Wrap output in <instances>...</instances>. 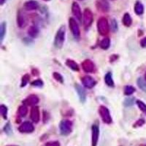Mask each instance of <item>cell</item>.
Here are the masks:
<instances>
[{"instance_id": "8fae6325", "label": "cell", "mask_w": 146, "mask_h": 146, "mask_svg": "<svg viewBox=\"0 0 146 146\" xmlns=\"http://www.w3.org/2000/svg\"><path fill=\"white\" fill-rule=\"evenodd\" d=\"M81 83L85 88L91 89L96 86V81L90 75H85L81 78Z\"/></svg>"}, {"instance_id": "3957f363", "label": "cell", "mask_w": 146, "mask_h": 146, "mask_svg": "<svg viewBox=\"0 0 146 146\" xmlns=\"http://www.w3.org/2000/svg\"><path fill=\"white\" fill-rule=\"evenodd\" d=\"M73 123L70 120H62L59 123V130L61 135L67 136L72 131Z\"/></svg>"}, {"instance_id": "9c48e42d", "label": "cell", "mask_w": 146, "mask_h": 146, "mask_svg": "<svg viewBox=\"0 0 146 146\" xmlns=\"http://www.w3.org/2000/svg\"><path fill=\"white\" fill-rule=\"evenodd\" d=\"M100 136V128L97 125L94 124L91 126V146H97Z\"/></svg>"}, {"instance_id": "7c38bea8", "label": "cell", "mask_w": 146, "mask_h": 146, "mask_svg": "<svg viewBox=\"0 0 146 146\" xmlns=\"http://www.w3.org/2000/svg\"><path fill=\"white\" fill-rule=\"evenodd\" d=\"M40 102L39 100V97L36 95L35 94H31L29 96H28L25 100L23 101V105L28 106H36V105H37Z\"/></svg>"}, {"instance_id": "277c9868", "label": "cell", "mask_w": 146, "mask_h": 146, "mask_svg": "<svg viewBox=\"0 0 146 146\" xmlns=\"http://www.w3.org/2000/svg\"><path fill=\"white\" fill-rule=\"evenodd\" d=\"M98 112L104 123H107V124H110L113 122L111 115H110V110L107 107L104 106V105H101L99 108Z\"/></svg>"}, {"instance_id": "e0dca14e", "label": "cell", "mask_w": 146, "mask_h": 146, "mask_svg": "<svg viewBox=\"0 0 146 146\" xmlns=\"http://www.w3.org/2000/svg\"><path fill=\"white\" fill-rule=\"evenodd\" d=\"M75 88L77 93H78V97H79L80 102L84 103L86 100V92L85 89L79 84H75Z\"/></svg>"}, {"instance_id": "f35d334b", "label": "cell", "mask_w": 146, "mask_h": 146, "mask_svg": "<svg viewBox=\"0 0 146 146\" xmlns=\"http://www.w3.org/2000/svg\"><path fill=\"white\" fill-rule=\"evenodd\" d=\"M140 45H141V47H143V48H146V36H145L144 38H143L140 40Z\"/></svg>"}, {"instance_id": "7a4b0ae2", "label": "cell", "mask_w": 146, "mask_h": 146, "mask_svg": "<svg viewBox=\"0 0 146 146\" xmlns=\"http://www.w3.org/2000/svg\"><path fill=\"white\" fill-rule=\"evenodd\" d=\"M65 35H66V28L64 26H62L57 31L55 36L54 46L57 49H62L65 41Z\"/></svg>"}, {"instance_id": "d590c367", "label": "cell", "mask_w": 146, "mask_h": 146, "mask_svg": "<svg viewBox=\"0 0 146 146\" xmlns=\"http://www.w3.org/2000/svg\"><path fill=\"white\" fill-rule=\"evenodd\" d=\"M118 22L116 21L115 19H113V20L111 21V24H110V29H111L112 31H113L114 32L118 31Z\"/></svg>"}, {"instance_id": "44dd1931", "label": "cell", "mask_w": 146, "mask_h": 146, "mask_svg": "<svg viewBox=\"0 0 146 146\" xmlns=\"http://www.w3.org/2000/svg\"><path fill=\"white\" fill-rule=\"evenodd\" d=\"M134 10H135V13L137 15H143V13H144V6L139 1H137L135 5Z\"/></svg>"}, {"instance_id": "f546056e", "label": "cell", "mask_w": 146, "mask_h": 146, "mask_svg": "<svg viewBox=\"0 0 146 146\" xmlns=\"http://www.w3.org/2000/svg\"><path fill=\"white\" fill-rule=\"evenodd\" d=\"M53 77L55 79V80H56L57 82L60 83H64V78L60 73L55 72L53 73Z\"/></svg>"}, {"instance_id": "8d00e7d4", "label": "cell", "mask_w": 146, "mask_h": 146, "mask_svg": "<svg viewBox=\"0 0 146 146\" xmlns=\"http://www.w3.org/2000/svg\"><path fill=\"white\" fill-rule=\"evenodd\" d=\"M45 146H61V144L58 141H50L47 142Z\"/></svg>"}, {"instance_id": "5bb4252c", "label": "cell", "mask_w": 146, "mask_h": 146, "mask_svg": "<svg viewBox=\"0 0 146 146\" xmlns=\"http://www.w3.org/2000/svg\"><path fill=\"white\" fill-rule=\"evenodd\" d=\"M30 119L32 122L37 123L40 120V109L37 106H34L31 108L30 111Z\"/></svg>"}, {"instance_id": "603a6c76", "label": "cell", "mask_w": 146, "mask_h": 146, "mask_svg": "<svg viewBox=\"0 0 146 146\" xmlns=\"http://www.w3.org/2000/svg\"><path fill=\"white\" fill-rule=\"evenodd\" d=\"M110 46V40L109 37H105L100 42V47L103 50H108Z\"/></svg>"}, {"instance_id": "8992f818", "label": "cell", "mask_w": 146, "mask_h": 146, "mask_svg": "<svg viewBox=\"0 0 146 146\" xmlns=\"http://www.w3.org/2000/svg\"><path fill=\"white\" fill-rule=\"evenodd\" d=\"M94 15L93 13L89 8H86L83 12V23L86 28H88L93 23Z\"/></svg>"}, {"instance_id": "6da1fadb", "label": "cell", "mask_w": 146, "mask_h": 146, "mask_svg": "<svg viewBox=\"0 0 146 146\" xmlns=\"http://www.w3.org/2000/svg\"><path fill=\"white\" fill-rule=\"evenodd\" d=\"M96 28L100 35L102 36L108 35L110 30V26L108 19L105 17H101L99 18L96 23Z\"/></svg>"}, {"instance_id": "7402d4cb", "label": "cell", "mask_w": 146, "mask_h": 146, "mask_svg": "<svg viewBox=\"0 0 146 146\" xmlns=\"http://www.w3.org/2000/svg\"><path fill=\"white\" fill-rule=\"evenodd\" d=\"M105 83L109 87H114L115 83L113 79V75L111 72H108L105 76Z\"/></svg>"}, {"instance_id": "4dcf8cb0", "label": "cell", "mask_w": 146, "mask_h": 146, "mask_svg": "<svg viewBox=\"0 0 146 146\" xmlns=\"http://www.w3.org/2000/svg\"><path fill=\"white\" fill-rule=\"evenodd\" d=\"M30 80V76L29 74H26L22 77L21 79V87H25L28 82Z\"/></svg>"}, {"instance_id": "4fadbf2b", "label": "cell", "mask_w": 146, "mask_h": 146, "mask_svg": "<svg viewBox=\"0 0 146 146\" xmlns=\"http://www.w3.org/2000/svg\"><path fill=\"white\" fill-rule=\"evenodd\" d=\"M17 25L20 29H23L27 26V19L26 18L25 15L21 10H19L17 13L16 17Z\"/></svg>"}, {"instance_id": "9a60e30c", "label": "cell", "mask_w": 146, "mask_h": 146, "mask_svg": "<svg viewBox=\"0 0 146 146\" xmlns=\"http://www.w3.org/2000/svg\"><path fill=\"white\" fill-rule=\"evenodd\" d=\"M72 13L78 19V21H82V18H83V14H82V11L81 9H80V5H78L77 2H74L72 5Z\"/></svg>"}, {"instance_id": "d6a6232c", "label": "cell", "mask_w": 146, "mask_h": 146, "mask_svg": "<svg viewBox=\"0 0 146 146\" xmlns=\"http://www.w3.org/2000/svg\"><path fill=\"white\" fill-rule=\"evenodd\" d=\"M31 85L34 87H37V88H41V87L43 86L44 83L43 81L41 80V79H37V80H35L34 81H32L31 83Z\"/></svg>"}, {"instance_id": "52a82bcc", "label": "cell", "mask_w": 146, "mask_h": 146, "mask_svg": "<svg viewBox=\"0 0 146 146\" xmlns=\"http://www.w3.org/2000/svg\"><path fill=\"white\" fill-rule=\"evenodd\" d=\"M18 131L23 134H29L35 131V126L30 121H25L18 126Z\"/></svg>"}, {"instance_id": "b9f144b4", "label": "cell", "mask_w": 146, "mask_h": 146, "mask_svg": "<svg viewBox=\"0 0 146 146\" xmlns=\"http://www.w3.org/2000/svg\"><path fill=\"white\" fill-rule=\"evenodd\" d=\"M43 1H45V2H49L50 0H43Z\"/></svg>"}, {"instance_id": "d4e9b609", "label": "cell", "mask_w": 146, "mask_h": 146, "mask_svg": "<svg viewBox=\"0 0 146 146\" xmlns=\"http://www.w3.org/2000/svg\"><path fill=\"white\" fill-rule=\"evenodd\" d=\"M6 29H7V23L6 22L3 21L1 23V27H0V39H1V42H3L4 37L6 34Z\"/></svg>"}, {"instance_id": "7bdbcfd3", "label": "cell", "mask_w": 146, "mask_h": 146, "mask_svg": "<svg viewBox=\"0 0 146 146\" xmlns=\"http://www.w3.org/2000/svg\"><path fill=\"white\" fill-rule=\"evenodd\" d=\"M145 79L146 80V72H145Z\"/></svg>"}, {"instance_id": "f1b7e54d", "label": "cell", "mask_w": 146, "mask_h": 146, "mask_svg": "<svg viewBox=\"0 0 146 146\" xmlns=\"http://www.w3.org/2000/svg\"><path fill=\"white\" fill-rule=\"evenodd\" d=\"M135 99L134 97H127V98L125 99L124 102H123V105L125 107H131L134 104H135Z\"/></svg>"}, {"instance_id": "bcb514c9", "label": "cell", "mask_w": 146, "mask_h": 146, "mask_svg": "<svg viewBox=\"0 0 146 146\" xmlns=\"http://www.w3.org/2000/svg\"><path fill=\"white\" fill-rule=\"evenodd\" d=\"M112 1H114V0H112Z\"/></svg>"}, {"instance_id": "83f0119b", "label": "cell", "mask_w": 146, "mask_h": 146, "mask_svg": "<svg viewBox=\"0 0 146 146\" xmlns=\"http://www.w3.org/2000/svg\"><path fill=\"white\" fill-rule=\"evenodd\" d=\"M7 106H5V105H1L0 106V113H1V115H2V118L5 120L7 119Z\"/></svg>"}, {"instance_id": "e575fe53", "label": "cell", "mask_w": 146, "mask_h": 146, "mask_svg": "<svg viewBox=\"0 0 146 146\" xmlns=\"http://www.w3.org/2000/svg\"><path fill=\"white\" fill-rule=\"evenodd\" d=\"M145 123V121L143 118H140V119L137 120V121L133 124V128L141 127V126H143Z\"/></svg>"}, {"instance_id": "30bf717a", "label": "cell", "mask_w": 146, "mask_h": 146, "mask_svg": "<svg viewBox=\"0 0 146 146\" xmlns=\"http://www.w3.org/2000/svg\"><path fill=\"white\" fill-rule=\"evenodd\" d=\"M82 69L86 73H93L96 71V66L91 60L86 59L81 64Z\"/></svg>"}, {"instance_id": "4316f807", "label": "cell", "mask_w": 146, "mask_h": 146, "mask_svg": "<svg viewBox=\"0 0 146 146\" xmlns=\"http://www.w3.org/2000/svg\"><path fill=\"white\" fill-rule=\"evenodd\" d=\"M137 83L138 87H139L142 91L146 93V80H144L143 78H139L137 79Z\"/></svg>"}, {"instance_id": "ffe728a7", "label": "cell", "mask_w": 146, "mask_h": 146, "mask_svg": "<svg viewBox=\"0 0 146 146\" xmlns=\"http://www.w3.org/2000/svg\"><path fill=\"white\" fill-rule=\"evenodd\" d=\"M122 23L126 27H129L132 24V18L129 13H126L122 18Z\"/></svg>"}, {"instance_id": "836d02e7", "label": "cell", "mask_w": 146, "mask_h": 146, "mask_svg": "<svg viewBox=\"0 0 146 146\" xmlns=\"http://www.w3.org/2000/svg\"><path fill=\"white\" fill-rule=\"evenodd\" d=\"M3 130H4V131H5V132L8 135H11L12 133H13V129H12L11 126H10V123H9V122L5 124V126H4Z\"/></svg>"}, {"instance_id": "2e32d148", "label": "cell", "mask_w": 146, "mask_h": 146, "mask_svg": "<svg viewBox=\"0 0 146 146\" xmlns=\"http://www.w3.org/2000/svg\"><path fill=\"white\" fill-rule=\"evenodd\" d=\"M23 7L27 11H32V10H38L40 5L38 2H36L35 0H29L24 3Z\"/></svg>"}, {"instance_id": "5b68a950", "label": "cell", "mask_w": 146, "mask_h": 146, "mask_svg": "<svg viewBox=\"0 0 146 146\" xmlns=\"http://www.w3.org/2000/svg\"><path fill=\"white\" fill-rule=\"evenodd\" d=\"M69 27L72 34L73 36L77 40H79L80 37V30L78 22L74 18H69Z\"/></svg>"}, {"instance_id": "d6986e66", "label": "cell", "mask_w": 146, "mask_h": 146, "mask_svg": "<svg viewBox=\"0 0 146 146\" xmlns=\"http://www.w3.org/2000/svg\"><path fill=\"white\" fill-rule=\"evenodd\" d=\"M66 65L68 66L69 68H70L71 70H72L73 71L78 72L80 70V67H79V65L76 63V62L72 59H70V58H68L66 59Z\"/></svg>"}, {"instance_id": "ee69618b", "label": "cell", "mask_w": 146, "mask_h": 146, "mask_svg": "<svg viewBox=\"0 0 146 146\" xmlns=\"http://www.w3.org/2000/svg\"><path fill=\"white\" fill-rule=\"evenodd\" d=\"M7 146H18V145H7Z\"/></svg>"}, {"instance_id": "74e56055", "label": "cell", "mask_w": 146, "mask_h": 146, "mask_svg": "<svg viewBox=\"0 0 146 146\" xmlns=\"http://www.w3.org/2000/svg\"><path fill=\"white\" fill-rule=\"evenodd\" d=\"M42 120H43V123H46L48 121L49 118H50V115L49 113H47V112L43 111V114H42Z\"/></svg>"}, {"instance_id": "f6af8a7d", "label": "cell", "mask_w": 146, "mask_h": 146, "mask_svg": "<svg viewBox=\"0 0 146 146\" xmlns=\"http://www.w3.org/2000/svg\"><path fill=\"white\" fill-rule=\"evenodd\" d=\"M78 1H83V0H78Z\"/></svg>"}, {"instance_id": "60d3db41", "label": "cell", "mask_w": 146, "mask_h": 146, "mask_svg": "<svg viewBox=\"0 0 146 146\" xmlns=\"http://www.w3.org/2000/svg\"><path fill=\"white\" fill-rule=\"evenodd\" d=\"M6 2V0H0V2H1V5H4V3Z\"/></svg>"}, {"instance_id": "ba28073f", "label": "cell", "mask_w": 146, "mask_h": 146, "mask_svg": "<svg viewBox=\"0 0 146 146\" xmlns=\"http://www.w3.org/2000/svg\"><path fill=\"white\" fill-rule=\"evenodd\" d=\"M96 7L98 11L104 13H108L110 10V5L108 0H96Z\"/></svg>"}, {"instance_id": "ac0fdd59", "label": "cell", "mask_w": 146, "mask_h": 146, "mask_svg": "<svg viewBox=\"0 0 146 146\" xmlns=\"http://www.w3.org/2000/svg\"><path fill=\"white\" fill-rule=\"evenodd\" d=\"M27 33L31 38H36L40 33V30L36 25H32L28 29Z\"/></svg>"}, {"instance_id": "484cf974", "label": "cell", "mask_w": 146, "mask_h": 146, "mask_svg": "<svg viewBox=\"0 0 146 146\" xmlns=\"http://www.w3.org/2000/svg\"><path fill=\"white\" fill-rule=\"evenodd\" d=\"M136 91V89H135V87L131 86H126L124 87V90H123V93L126 96H131L133 94L135 93Z\"/></svg>"}, {"instance_id": "1f68e13d", "label": "cell", "mask_w": 146, "mask_h": 146, "mask_svg": "<svg viewBox=\"0 0 146 146\" xmlns=\"http://www.w3.org/2000/svg\"><path fill=\"white\" fill-rule=\"evenodd\" d=\"M136 103H137V105L138 108H139V109L140 110H141L143 113H145V114L146 115V105L145 104L143 101H140V100H137V101L136 102Z\"/></svg>"}, {"instance_id": "cb8c5ba5", "label": "cell", "mask_w": 146, "mask_h": 146, "mask_svg": "<svg viewBox=\"0 0 146 146\" xmlns=\"http://www.w3.org/2000/svg\"><path fill=\"white\" fill-rule=\"evenodd\" d=\"M18 115L20 117H22V118L27 116V115L28 114V108H27V105H23L19 107L18 108Z\"/></svg>"}, {"instance_id": "ab89813d", "label": "cell", "mask_w": 146, "mask_h": 146, "mask_svg": "<svg viewBox=\"0 0 146 146\" xmlns=\"http://www.w3.org/2000/svg\"><path fill=\"white\" fill-rule=\"evenodd\" d=\"M32 73L34 76H38V75H40V72L38 71L37 69H33L32 71Z\"/></svg>"}]
</instances>
